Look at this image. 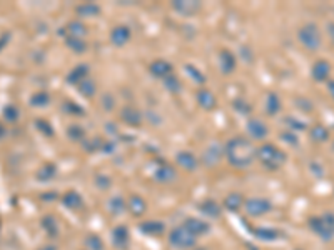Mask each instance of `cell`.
<instances>
[{
    "label": "cell",
    "instance_id": "cell-1",
    "mask_svg": "<svg viewBox=\"0 0 334 250\" xmlns=\"http://www.w3.org/2000/svg\"><path fill=\"white\" fill-rule=\"evenodd\" d=\"M299 39L311 50H316L319 45H321V35H319V30L316 25H306L299 32Z\"/></svg>",
    "mask_w": 334,
    "mask_h": 250
},
{
    "label": "cell",
    "instance_id": "cell-2",
    "mask_svg": "<svg viewBox=\"0 0 334 250\" xmlns=\"http://www.w3.org/2000/svg\"><path fill=\"white\" fill-rule=\"evenodd\" d=\"M313 75H314V78L316 80H324V78H328V75H329V63L328 62H324V60H321V62H318L316 65H314V69H313Z\"/></svg>",
    "mask_w": 334,
    "mask_h": 250
},
{
    "label": "cell",
    "instance_id": "cell-3",
    "mask_svg": "<svg viewBox=\"0 0 334 250\" xmlns=\"http://www.w3.org/2000/svg\"><path fill=\"white\" fill-rule=\"evenodd\" d=\"M313 137L316 140H326L328 139V132H326L322 127H316V130L313 132Z\"/></svg>",
    "mask_w": 334,
    "mask_h": 250
},
{
    "label": "cell",
    "instance_id": "cell-4",
    "mask_svg": "<svg viewBox=\"0 0 334 250\" xmlns=\"http://www.w3.org/2000/svg\"><path fill=\"white\" fill-rule=\"evenodd\" d=\"M329 35H331V40L334 42V24H329Z\"/></svg>",
    "mask_w": 334,
    "mask_h": 250
},
{
    "label": "cell",
    "instance_id": "cell-5",
    "mask_svg": "<svg viewBox=\"0 0 334 250\" xmlns=\"http://www.w3.org/2000/svg\"><path fill=\"white\" fill-rule=\"evenodd\" d=\"M329 92L333 94V97H334V80L329 82Z\"/></svg>",
    "mask_w": 334,
    "mask_h": 250
}]
</instances>
